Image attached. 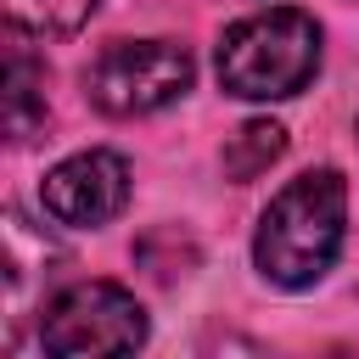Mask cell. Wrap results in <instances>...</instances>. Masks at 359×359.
Wrapping results in <instances>:
<instances>
[{
    "mask_svg": "<svg viewBox=\"0 0 359 359\" xmlns=\"http://www.w3.org/2000/svg\"><path fill=\"white\" fill-rule=\"evenodd\" d=\"M101 0H6L11 22L28 34H79Z\"/></svg>",
    "mask_w": 359,
    "mask_h": 359,
    "instance_id": "8",
    "label": "cell"
},
{
    "mask_svg": "<svg viewBox=\"0 0 359 359\" xmlns=\"http://www.w3.org/2000/svg\"><path fill=\"white\" fill-rule=\"evenodd\" d=\"M320 73V22L297 6H269L224 28L219 84L241 101H286Z\"/></svg>",
    "mask_w": 359,
    "mask_h": 359,
    "instance_id": "2",
    "label": "cell"
},
{
    "mask_svg": "<svg viewBox=\"0 0 359 359\" xmlns=\"http://www.w3.org/2000/svg\"><path fill=\"white\" fill-rule=\"evenodd\" d=\"M286 151V129L275 123V118H252V123H241L236 135H230V146H224V174L236 180V185H247V180H258L275 157Z\"/></svg>",
    "mask_w": 359,
    "mask_h": 359,
    "instance_id": "7",
    "label": "cell"
},
{
    "mask_svg": "<svg viewBox=\"0 0 359 359\" xmlns=\"http://www.w3.org/2000/svg\"><path fill=\"white\" fill-rule=\"evenodd\" d=\"M39 342H45V353H62V359L135 353L146 342V309L135 303V292H123L112 280H79V286L56 292L50 309L39 314Z\"/></svg>",
    "mask_w": 359,
    "mask_h": 359,
    "instance_id": "4",
    "label": "cell"
},
{
    "mask_svg": "<svg viewBox=\"0 0 359 359\" xmlns=\"http://www.w3.org/2000/svg\"><path fill=\"white\" fill-rule=\"evenodd\" d=\"M191 50L174 39H118L84 67V95L107 118H140L191 90Z\"/></svg>",
    "mask_w": 359,
    "mask_h": 359,
    "instance_id": "3",
    "label": "cell"
},
{
    "mask_svg": "<svg viewBox=\"0 0 359 359\" xmlns=\"http://www.w3.org/2000/svg\"><path fill=\"white\" fill-rule=\"evenodd\" d=\"M34 123H45V67L17 45L6 62V129L11 140H28Z\"/></svg>",
    "mask_w": 359,
    "mask_h": 359,
    "instance_id": "6",
    "label": "cell"
},
{
    "mask_svg": "<svg viewBox=\"0 0 359 359\" xmlns=\"http://www.w3.org/2000/svg\"><path fill=\"white\" fill-rule=\"evenodd\" d=\"M342 224H348V185L337 168H309L297 174L258 219L252 258L264 280L275 286H314L337 252H342Z\"/></svg>",
    "mask_w": 359,
    "mask_h": 359,
    "instance_id": "1",
    "label": "cell"
},
{
    "mask_svg": "<svg viewBox=\"0 0 359 359\" xmlns=\"http://www.w3.org/2000/svg\"><path fill=\"white\" fill-rule=\"evenodd\" d=\"M39 202L56 224H73V230H95L107 219L123 213L129 202V163L118 151H79L67 163H56L39 185Z\"/></svg>",
    "mask_w": 359,
    "mask_h": 359,
    "instance_id": "5",
    "label": "cell"
}]
</instances>
